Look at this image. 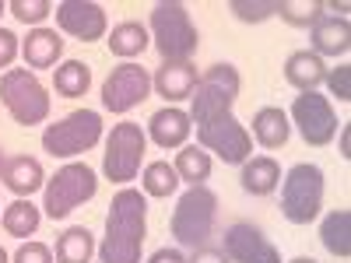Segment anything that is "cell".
I'll return each mask as SVG.
<instances>
[{
  "mask_svg": "<svg viewBox=\"0 0 351 263\" xmlns=\"http://www.w3.org/2000/svg\"><path fill=\"white\" fill-rule=\"evenodd\" d=\"M324 193H327V179L324 168L313 162H299L285 172L281 179V214L291 225H309L324 211Z\"/></svg>",
  "mask_w": 351,
  "mask_h": 263,
  "instance_id": "cell-4",
  "label": "cell"
},
{
  "mask_svg": "<svg viewBox=\"0 0 351 263\" xmlns=\"http://www.w3.org/2000/svg\"><path fill=\"white\" fill-rule=\"evenodd\" d=\"M341 158H351V130L341 127Z\"/></svg>",
  "mask_w": 351,
  "mask_h": 263,
  "instance_id": "cell-38",
  "label": "cell"
},
{
  "mask_svg": "<svg viewBox=\"0 0 351 263\" xmlns=\"http://www.w3.org/2000/svg\"><path fill=\"white\" fill-rule=\"evenodd\" d=\"M327 88H330V95L337 102H351V64H341L334 71H327Z\"/></svg>",
  "mask_w": 351,
  "mask_h": 263,
  "instance_id": "cell-33",
  "label": "cell"
},
{
  "mask_svg": "<svg viewBox=\"0 0 351 263\" xmlns=\"http://www.w3.org/2000/svg\"><path fill=\"white\" fill-rule=\"evenodd\" d=\"M53 88H56V95H60V99H77V95H84L88 88H92V67L81 64V60L56 64V71H53Z\"/></svg>",
  "mask_w": 351,
  "mask_h": 263,
  "instance_id": "cell-28",
  "label": "cell"
},
{
  "mask_svg": "<svg viewBox=\"0 0 351 263\" xmlns=\"http://www.w3.org/2000/svg\"><path fill=\"white\" fill-rule=\"evenodd\" d=\"M148 263H186V256H183L180 249H169V246H162V249H155V253L148 256Z\"/></svg>",
  "mask_w": 351,
  "mask_h": 263,
  "instance_id": "cell-37",
  "label": "cell"
},
{
  "mask_svg": "<svg viewBox=\"0 0 351 263\" xmlns=\"http://www.w3.org/2000/svg\"><path fill=\"white\" fill-rule=\"evenodd\" d=\"M221 253L232 263H281V249L250 221H236L225 228Z\"/></svg>",
  "mask_w": 351,
  "mask_h": 263,
  "instance_id": "cell-13",
  "label": "cell"
},
{
  "mask_svg": "<svg viewBox=\"0 0 351 263\" xmlns=\"http://www.w3.org/2000/svg\"><path fill=\"white\" fill-rule=\"evenodd\" d=\"M215 225H218V193L208 186H190L176 200L169 231L183 249H197L208 246V239L215 236Z\"/></svg>",
  "mask_w": 351,
  "mask_h": 263,
  "instance_id": "cell-3",
  "label": "cell"
},
{
  "mask_svg": "<svg viewBox=\"0 0 351 263\" xmlns=\"http://www.w3.org/2000/svg\"><path fill=\"white\" fill-rule=\"evenodd\" d=\"M0 263H11V256H8L4 249H0Z\"/></svg>",
  "mask_w": 351,
  "mask_h": 263,
  "instance_id": "cell-40",
  "label": "cell"
},
{
  "mask_svg": "<svg viewBox=\"0 0 351 263\" xmlns=\"http://www.w3.org/2000/svg\"><path fill=\"white\" fill-rule=\"evenodd\" d=\"M8 11H11L21 25H36V28H39V25L53 14V4H49V0H11Z\"/></svg>",
  "mask_w": 351,
  "mask_h": 263,
  "instance_id": "cell-32",
  "label": "cell"
},
{
  "mask_svg": "<svg viewBox=\"0 0 351 263\" xmlns=\"http://www.w3.org/2000/svg\"><path fill=\"white\" fill-rule=\"evenodd\" d=\"M0 179H4V186L21 197V200H32V193H39L46 186V172H43V162L39 158H28V155H14L4 162V168H0Z\"/></svg>",
  "mask_w": 351,
  "mask_h": 263,
  "instance_id": "cell-16",
  "label": "cell"
},
{
  "mask_svg": "<svg viewBox=\"0 0 351 263\" xmlns=\"http://www.w3.org/2000/svg\"><path fill=\"white\" fill-rule=\"evenodd\" d=\"M4 162H8V158H4V151H0V168H4Z\"/></svg>",
  "mask_w": 351,
  "mask_h": 263,
  "instance_id": "cell-41",
  "label": "cell"
},
{
  "mask_svg": "<svg viewBox=\"0 0 351 263\" xmlns=\"http://www.w3.org/2000/svg\"><path fill=\"white\" fill-rule=\"evenodd\" d=\"M102 140V116L95 109H74L43 130V151L53 158H77Z\"/></svg>",
  "mask_w": 351,
  "mask_h": 263,
  "instance_id": "cell-6",
  "label": "cell"
},
{
  "mask_svg": "<svg viewBox=\"0 0 351 263\" xmlns=\"http://www.w3.org/2000/svg\"><path fill=\"white\" fill-rule=\"evenodd\" d=\"M288 263H316L313 256H295V260H288Z\"/></svg>",
  "mask_w": 351,
  "mask_h": 263,
  "instance_id": "cell-39",
  "label": "cell"
},
{
  "mask_svg": "<svg viewBox=\"0 0 351 263\" xmlns=\"http://www.w3.org/2000/svg\"><path fill=\"white\" fill-rule=\"evenodd\" d=\"M172 168H176V175H180V183H186V186H208L215 162H211V155L204 148H197V144H183L180 155H176V162H172Z\"/></svg>",
  "mask_w": 351,
  "mask_h": 263,
  "instance_id": "cell-26",
  "label": "cell"
},
{
  "mask_svg": "<svg viewBox=\"0 0 351 263\" xmlns=\"http://www.w3.org/2000/svg\"><path fill=\"white\" fill-rule=\"evenodd\" d=\"M11 263H56V260H53V249L43 242H21Z\"/></svg>",
  "mask_w": 351,
  "mask_h": 263,
  "instance_id": "cell-34",
  "label": "cell"
},
{
  "mask_svg": "<svg viewBox=\"0 0 351 263\" xmlns=\"http://www.w3.org/2000/svg\"><path fill=\"white\" fill-rule=\"evenodd\" d=\"M148 36L162 56V64H190L193 53L200 49V32L180 0H162L152 8V25Z\"/></svg>",
  "mask_w": 351,
  "mask_h": 263,
  "instance_id": "cell-2",
  "label": "cell"
},
{
  "mask_svg": "<svg viewBox=\"0 0 351 263\" xmlns=\"http://www.w3.org/2000/svg\"><path fill=\"white\" fill-rule=\"evenodd\" d=\"M141 190H144V197L165 200L180 190V175H176V168L169 162H148L141 172Z\"/></svg>",
  "mask_w": 351,
  "mask_h": 263,
  "instance_id": "cell-29",
  "label": "cell"
},
{
  "mask_svg": "<svg viewBox=\"0 0 351 263\" xmlns=\"http://www.w3.org/2000/svg\"><path fill=\"white\" fill-rule=\"evenodd\" d=\"M324 77H327V64L313 49H295L285 60V81L291 88H299V92H316L324 84Z\"/></svg>",
  "mask_w": 351,
  "mask_h": 263,
  "instance_id": "cell-22",
  "label": "cell"
},
{
  "mask_svg": "<svg viewBox=\"0 0 351 263\" xmlns=\"http://www.w3.org/2000/svg\"><path fill=\"white\" fill-rule=\"evenodd\" d=\"M324 14V0H278V18L295 28H313Z\"/></svg>",
  "mask_w": 351,
  "mask_h": 263,
  "instance_id": "cell-30",
  "label": "cell"
},
{
  "mask_svg": "<svg viewBox=\"0 0 351 263\" xmlns=\"http://www.w3.org/2000/svg\"><path fill=\"white\" fill-rule=\"evenodd\" d=\"M197 144L204 151H215L225 165H243L253 158V137L232 112H215L197 120Z\"/></svg>",
  "mask_w": 351,
  "mask_h": 263,
  "instance_id": "cell-8",
  "label": "cell"
},
{
  "mask_svg": "<svg viewBox=\"0 0 351 263\" xmlns=\"http://www.w3.org/2000/svg\"><path fill=\"white\" fill-rule=\"evenodd\" d=\"M239 88H243V77L232 64H215L208 67V74L197 77V88H193V105H190V123L204 120V116H215V112H232L239 99Z\"/></svg>",
  "mask_w": 351,
  "mask_h": 263,
  "instance_id": "cell-10",
  "label": "cell"
},
{
  "mask_svg": "<svg viewBox=\"0 0 351 263\" xmlns=\"http://www.w3.org/2000/svg\"><path fill=\"white\" fill-rule=\"evenodd\" d=\"M186 263H232L218 246H197L190 256H186Z\"/></svg>",
  "mask_w": 351,
  "mask_h": 263,
  "instance_id": "cell-36",
  "label": "cell"
},
{
  "mask_svg": "<svg viewBox=\"0 0 351 263\" xmlns=\"http://www.w3.org/2000/svg\"><path fill=\"white\" fill-rule=\"evenodd\" d=\"M260 148H285L288 137H291V123H288V112L278 109V105H263L253 112V134H250Z\"/></svg>",
  "mask_w": 351,
  "mask_h": 263,
  "instance_id": "cell-20",
  "label": "cell"
},
{
  "mask_svg": "<svg viewBox=\"0 0 351 263\" xmlns=\"http://www.w3.org/2000/svg\"><path fill=\"white\" fill-rule=\"evenodd\" d=\"M148 46H152V36H148V28H144L141 21H120V25H112V32H109V53L120 56L123 64H130L134 56H141Z\"/></svg>",
  "mask_w": 351,
  "mask_h": 263,
  "instance_id": "cell-23",
  "label": "cell"
},
{
  "mask_svg": "<svg viewBox=\"0 0 351 263\" xmlns=\"http://www.w3.org/2000/svg\"><path fill=\"white\" fill-rule=\"evenodd\" d=\"M309 42H313V53L324 60V56H348V49H351V25H348V18H330V14H324L313 28H309Z\"/></svg>",
  "mask_w": 351,
  "mask_h": 263,
  "instance_id": "cell-18",
  "label": "cell"
},
{
  "mask_svg": "<svg viewBox=\"0 0 351 263\" xmlns=\"http://www.w3.org/2000/svg\"><path fill=\"white\" fill-rule=\"evenodd\" d=\"M144 151H148V134L141 130V123H116L112 134L106 137V151H102V175L109 183L127 186L137 179Z\"/></svg>",
  "mask_w": 351,
  "mask_h": 263,
  "instance_id": "cell-9",
  "label": "cell"
},
{
  "mask_svg": "<svg viewBox=\"0 0 351 263\" xmlns=\"http://www.w3.org/2000/svg\"><path fill=\"white\" fill-rule=\"evenodd\" d=\"M18 53H21V42L18 36L11 32V28H0V71H11V64L18 60Z\"/></svg>",
  "mask_w": 351,
  "mask_h": 263,
  "instance_id": "cell-35",
  "label": "cell"
},
{
  "mask_svg": "<svg viewBox=\"0 0 351 263\" xmlns=\"http://www.w3.org/2000/svg\"><path fill=\"white\" fill-rule=\"evenodd\" d=\"M99 253L95 236L88 231L84 225H71L67 231H60L56 239V263H92V256Z\"/></svg>",
  "mask_w": 351,
  "mask_h": 263,
  "instance_id": "cell-25",
  "label": "cell"
},
{
  "mask_svg": "<svg viewBox=\"0 0 351 263\" xmlns=\"http://www.w3.org/2000/svg\"><path fill=\"white\" fill-rule=\"evenodd\" d=\"M4 11H8V4H0V14H4Z\"/></svg>",
  "mask_w": 351,
  "mask_h": 263,
  "instance_id": "cell-42",
  "label": "cell"
},
{
  "mask_svg": "<svg viewBox=\"0 0 351 263\" xmlns=\"http://www.w3.org/2000/svg\"><path fill=\"white\" fill-rule=\"evenodd\" d=\"M0 105L11 112V120L21 127L46 123L49 116V95L46 84L25 67H11L8 74H0Z\"/></svg>",
  "mask_w": 351,
  "mask_h": 263,
  "instance_id": "cell-7",
  "label": "cell"
},
{
  "mask_svg": "<svg viewBox=\"0 0 351 263\" xmlns=\"http://www.w3.org/2000/svg\"><path fill=\"white\" fill-rule=\"evenodd\" d=\"M99 193V175L92 165L84 162H71L64 168H56V175L43 186V214L53 221H64L67 214H74L81 203H88Z\"/></svg>",
  "mask_w": 351,
  "mask_h": 263,
  "instance_id": "cell-5",
  "label": "cell"
},
{
  "mask_svg": "<svg viewBox=\"0 0 351 263\" xmlns=\"http://www.w3.org/2000/svg\"><path fill=\"white\" fill-rule=\"evenodd\" d=\"M239 186H243L250 197H271V193L281 186V165H278L271 155L246 158V162H243V172H239Z\"/></svg>",
  "mask_w": 351,
  "mask_h": 263,
  "instance_id": "cell-21",
  "label": "cell"
},
{
  "mask_svg": "<svg viewBox=\"0 0 351 263\" xmlns=\"http://www.w3.org/2000/svg\"><path fill=\"white\" fill-rule=\"evenodd\" d=\"M144 239H148V197L123 186L109 203L99 263H141Z\"/></svg>",
  "mask_w": 351,
  "mask_h": 263,
  "instance_id": "cell-1",
  "label": "cell"
},
{
  "mask_svg": "<svg viewBox=\"0 0 351 263\" xmlns=\"http://www.w3.org/2000/svg\"><path fill=\"white\" fill-rule=\"evenodd\" d=\"M319 242H324L330 256H341V260L351 256V211L348 208H337L319 221Z\"/></svg>",
  "mask_w": 351,
  "mask_h": 263,
  "instance_id": "cell-24",
  "label": "cell"
},
{
  "mask_svg": "<svg viewBox=\"0 0 351 263\" xmlns=\"http://www.w3.org/2000/svg\"><path fill=\"white\" fill-rule=\"evenodd\" d=\"M288 123H295L302 140L309 144V148H327V144L337 137V112L330 105L327 95L319 92H302L295 95V102H291L288 109Z\"/></svg>",
  "mask_w": 351,
  "mask_h": 263,
  "instance_id": "cell-11",
  "label": "cell"
},
{
  "mask_svg": "<svg viewBox=\"0 0 351 263\" xmlns=\"http://www.w3.org/2000/svg\"><path fill=\"white\" fill-rule=\"evenodd\" d=\"M152 88L172 105V102H183L193 95L197 88V67L193 64H162L158 74L152 77Z\"/></svg>",
  "mask_w": 351,
  "mask_h": 263,
  "instance_id": "cell-19",
  "label": "cell"
},
{
  "mask_svg": "<svg viewBox=\"0 0 351 263\" xmlns=\"http://www.w3.org/2000/svg\"><path fill=\"white\" fill-rule=\"evenodd\" d=\"M148 95H152V74L144 71L141 64H134V60L112 67V74L102 84V105L109 112H116V116L137 109Z\"/></svg>",
  "mask_w": 351,
  "mask_h": 263,
  "instance_id": "cell-12",
  "label": "cell"
},
{
  "mask_svg": "<svg viewBox=\"0 0 351 263\" xmlns=\"http://www.w3.org/2000/svg\"><path fill=\"white\" fill-rule=\"evenodd\" d=\"M0 225H4V231L8 236H14V239H28V236H36L39 231V225H43V208H36L32 200H11L8 208H4V214H0Z\"/></svg>",
  "mask_w": 351,
  "mask_h": 263,
  "instance_id": "cell-27",
  "label": "cell"
},
{
  "mask_svg": "<svg viewBox=\"0 0 351 263\" xmlns=\"http://www.w3.org/2000/svg\"><path fill=\"white\" fill-rule=\"evenodd\" d=\"M21 56H25V64L32 67V71H46L56 64H60V56H64V39L56 28H32L25 39H21Z\"/></svg>",
  "mask_w": 351,
  "mask_h": 263,
  "instance_id": "cell-17",
  "label": "cell"
},
{
  "mask_svg": "<svg viewBox=\"0 0 351 263\" xmlns=\"http://www.w3.org/2000/svg\"><path fill=\"white\" fill-rule=\"evenodd\" d=\"M56 14V28L67 36H74L77 42H95L106 36V8L95 0H60L53 8Z\"/></svg>",
  "mask_w": 351,
  "mask_h": 263,
  "instance_id": "cell-14",
  "label": "cell"
},
{
  "mask_svg": "<svg viewBox=\"0 0 351 263\" xmlns=\"http://www.w3.org/2000/svg\"><path fill=\"white\" fill-rule=\"evenodd\" d=\"M228 11L236 14L239 21L246 25H260V21H267L278 14V0H232Z\"/></svg>",
  "mask_w": 351,
  "mask_h": 263,
  "instance_id": "cell-31",
  "label": "cell"
},
{
  "mask_svg": "<svg viewBox=\"0 0 351 263\" xmlns=\"http://www.w3.org/2000/svg\"><path fill=\"white\" fill-rule=\"evenodd\" d=\"M190 134H193L190 112L180 109V105H165V109L152 112V120H148V137L165 151L183 148V144L190 140Z\"/></svg>",
  "mask_w": 351,
  "mask_h": 263,
  "instance_id": "cell-15",
  "label": "cell"
}]
</instances>
